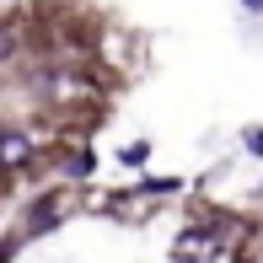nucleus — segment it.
Returning a JSON list of instances; mask_svg holds the SVG:
<instances>
[{"label": "nucleus", "mask_w": 263, "mask_h": 263, "mask_svg": "<svg viewBox=\"0 0 263 263\" xmlns=\"http://www.w3.org/2000/svg\"><path fill=\"white\" fill-rule=\"evenodd\" d=\"M65 210H70V199H43V204L32 210V220H27V226H32V236H43L49 226H59V215H65Z\"/></svg>", "instance_id": "f257e3e1"}, {"label": "nucleus", "mask_w": 263, "mask_h": 263, "mask_svg": "<svg viewBox=\"0 0 263 263\" xmlns=\"http://www.w3.org/2000/svg\"><path fill=\"white\" fill-rule=\"evenodd\" d=\"M27 135H16V129H6V135H0V166H22L27 161Z\"/></svg>", "instance_id": "f03ea898"}, {"label": "nucleus", "mask_w": 263, "mask_h": 263, "mask_svg": "<svg viewBox=\"0 0 263 263\" xmlns=\"http://www.w3.org/2000/svg\"><path fill=\"white\" fill-rule=\"evenodd\" d=\"M91 166H97V161H91V156H70V161H65V172H70V177H86Z\"/></svg>", "instance_id": "7ed1b4c3"}, {"label": "nucleus", "mask_w": 263, "mask_h": 263, "mask_svg": "<svg viewBox=\"0 0 263 263\" xmlns=\"http://www.w3.org/2000/svg\"><path fill=\"white\" fill-rule=\"evenodd\" d=\"M145 156H151V145H129V151H124L129 166H145Z\"/></svg>", "instance_id": "20e7f679"}, {"label": "nucleus", "mask_w": 263, "mask_h": 263, "mask_svg": "<svg viewBox=\"0 0 263 263\" xmlns=\"http://www.w3.org/2000/svg\"><path fill=\"white\" fill-rule=\"evenodd\" d=\"M11 49H16V38H11V32L0 27V65H6V59H11Z\"/></svg>", "instance_id": "39448f33"}, {"label": "nucleus", "mask_w": 263, "mask_h": 263, "mask_svg": "<svg viewBox=\"0 0 263 263\" xmlns=\"http://www.w3.org/2000/svg\"><path fill=\"white\" fill-rule=\"evenodd\" d=\"M247 145H253V156H263V129H247Z\"/></svg>", "instance_id": "423d86ee"}, {"label": "nucleus", "mask_w": 263, "mask_h": 263, "mask_svg": "<svg viewBox=\"0 0 263 263\" xmlns=\"http://www.w3.org/2000/svg\"><path fill=\"white\" fill-rule=\"evenodd\" d=\"M242 6H253V11H263V0H242Z\"/></svg>", "instance_id": "0eeeda50"}]
</instances>
